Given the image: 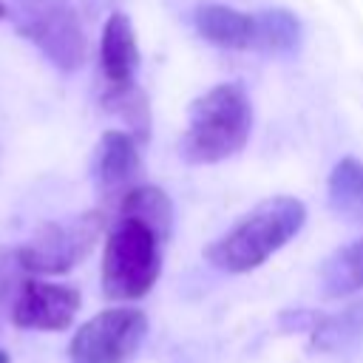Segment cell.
Returning <instances> with one entry per match:
<instances>
[{
    "mask_svg": "<svg viewBox=\"0 0 363 363\" xmlns=\"http://www.w3.org/2000/svg\"><path fill=\"white\" fill-rule=\"evenodd\" d=\"M306 221V207L295 196H272L258 201L221 238H216L204 258L224 272H250L292 241Z\"/></svg>",
    "mask_w": 363,
    "mask_h": 363,
    "instance_id": "cell-1",
    "label": "cell"
},
{
    "mask_svg": "<svg viewBox=\"0 0 363 363\" xmlns=\"http://www.w3.org/2000/svg\"><path fill=\"white\" fill-rule=\"evenodd\" d=\"M252 130V105L238 82H221L204 91L187 108V125L179 153L190 164H216L235 156Z\"/></svg>",
    "mask_w": 363,
    "mask_h": 363,
    "instance_id": "cell-2",
    "label": "cell"
},
{
    "mask_svg": "<svg viewBox=\"0 0 363 363\" xmlns=\"http://www.w3.org/2000/svg\"><path fill=\"white\" fill-rule=\"evenodd\" d=\"M162 272L159 235L133 218H116L102 250V295L108 301L145 298Z\"/></svg>",
    "mask_w": 363,
    "mask_h": 363,
    "instance_id": "cell-3",
    "label": "cell"
},
{
    "mask_svg": "<svg viewBox=\"0 0 363 363\" xmlns=\"http://www.w3.org/2000/svg\"><path fill=\"white\" fill-rule=\"evenodd\" d=\"M17 31L40 48L60 71H77L88 57V40L79 14L68 0H11Z\"/></svg>",
    "mask_w": 363,
    "mask_h": 363,
    "instance_id": "cell-4",
    "label": "cell"
},
{
    "mask_svg": "<svg viewBox=\"0 0 363 363\" xmlns=\"http://www.w3.org/2000/svg\"><path fill=\"white\" fill-rule=\"evenodd\" d=\"M105 230V216L99 210H88L62 221L40 224L26 244H20L17 264L26 275H62L74 269L96 244Z\"/></svg>",
    "mask_w": 363,
    "mask_h": 363,
    "instance_id": "cell-5",
    "label": "cell"
},
{
    "mask_svg": "<svg viewBox=\"0 0 363 363\" xmlns=\"http://www.w3.org/2000/svg\"><path fill=\"white\" fill-rule=\"evenodd\" d=\"M147 335V315L136 306H111L85 320L71 343V363H128Z\"/></svg>",
    "mask_w": 363,
    "mask_h": 363,
    "instance_id": "cell-6",
    "label": "cell"
},
{
    "mask_svg": "<svg viewBox=\"0 0 363 363\" xmlns=\"http://www.w3.org/2000/svg\"><path fill=\"white\" fill-rule=\"evenodd\" d=\"M82 306V295L77 286L51 284L43 278H26L20 292L11 303L9 320L17 329H40V332H60L68 329Z\"/></svg>",
    "mask_w": 363,
    "mask_h": 363,
    "instance_id": "cell-7",
    "label": "cell"
},
{
    "mask_svg": "<svg viewBox=\"0 0 363 363\" xmlns=\"http://www.w3.org/2000/svg\"><path fill=\"white\" fill-rule=\"evenodd\" d=\"M91 176L99 196L119 204L122 196L136 187L139 176V150L133 133L105 130L91 153Z\"/></svg>",
    "mask_w": 363,
    "mask_h": 363,
    "instance_id": "cell-8",
    "label": "cell"
},
{
    "mask_svg": "<svg viewBox=\"0 0 363 363\" xmlns=\"http://www.w3.org/2000/svg\"><path fill=\"white\" fill-rule=\"evenodd\" d=\"M139 65V48L133 26L125 14L113 11L102 28L99 40V68L105 77V88H125L133 85V74Z\"/></svg>",
    "mask_w": 363,
    "mask_h": 363,
    "instance_id": "cell-9",
    "label": "cell"
},
{
    "mask_svg": "<svg viewBox=\"0 0 363 363\" xmlns=\"http://www.w3.org/2000/svg\"><path fill=\"white\" fill-rule=\"evenodd\" d=\"M193 23L204 40L221 48H252V14L235 11L230 6L207 3L196 9Z\"/></svg>",
    "mask_w": 363,
    "mask_h": 363,
    "instance_id": "cell-10",
    "label": "cell"
},
{
    "mask_svg": "<svg viewBox=\"0 0 363 363\" xmlns=\"http://www.w3.org/2000/svg\"><path fill=\"white\" fill-rule=\"evenodd\" d=\"M116 207H119V218L142 221L145 227H150L159 235V241H164L170 235L173 204H170L164 190H159L153 184H136L130 193L122 196V201Z\"/></svg>",
    "mask_w": 363,
    "mask_h": 363,
    "instance_id": "cell-11",
    "label": "cell"
},
{
    "mask_svg": "<svg viewBox=\"0 0 363 363\" xmlns=\"http://www.w3.org/2000/svg\"><path fill=\"white\" fill-rule=\"evenodd\" d=\"M326 196H329L332 213L360 224L363 221V162L354 156H343L329 173Z\"/></svg>",
    "mask_w": 363,
    "mask_h": 363,
    "instance_id": "cell-12",
    "label": "cell"
},
{
    "mask_svg": "<svg viewBox=\"0 0 363 363\" xmlns=\"http://www.w3.org/2000/svg\"><path fill=\"white\" fill-rule=\"evenodd\" d=\"M320 286L326 298H340L363 289V238L332 252L320 267Z\"/></svg>",
    "mask_w": 363,
    "mask_h": 363,
    "instance_id": "cell-13",
    "label": "cell"
},
{
    "mask_svg": "<svg viewBox=\"0 0 363 363\" xmlns=\"http://www.w3.org/2000/svg\"><path fill=\"white\" fill-rule=\"evenodd\" d=\"M301 43V23L286 9H267L252 14V51L284 54L298 48Z\"/></svg>",
    "mask_w": 363,
    "mask_h": 363,
    "instance_id": "cell-14",
    "label": "cell"
},
{
    "mask_svg": "<svg viewBox=\"0 0 363 363\" xmlns=\"http://www.w3.org/2000/svg\"><path fill=\"white\" fill-rule=\"evenodd\" d=\"M357 337H363V303H352L343 312L320 318L312 326V346L323 352L343 349Z\"/></svg>",
    "mask_w": 363,
    "mask_h": 363,
    "instance_id": "cell-15",
    "label": "cell"
},
{
    "mask_svg": "<svg viewBox=\"0 0 363 363\" xmlns=\"http://www.w3.org/2000/svg\"><path fill=\"white\" fill-rule=\"evenodd\" d=\"M102 105L122 116L128 122V128L133 130V136L145 139L147 130H150V108H147V99L142 94V88L133 82V85H125V88H105L102 91Z\"/></svg>",
    "mask_w": 363,
    "mask_h": 363,
    "instance_id": "cell-16",
    "label": "cell"
},
{
    "mask_svg": "<svg viewBox=\"0 0 363 363\" xmlns=\"http://www.w3.org/2000/svg\"><path fill=\"white\" fill-rule=\"evenodd\" d=\"M23 281L26 278H23L20 264H17V252L0 247V315L11 312V303H14Z\"/></svg>",
    "mask_w": 363,
    "mask_h": 363,
    "instance_id": "cell-17",
    "label": "cell"
},
{
    "mask_svg": "<svg viewBox=\"0 0 363 363\" xmlns=\"http://www.w3.org/2000/svg\"><path fill=\"white\" fill-rule=\"evenodd\" d=\"M0 363H11V357H9V352H6V349H0Z\"/></svg>",
    "mask_w": 363,
    "mask_h": 363,
    "instance_id": "cell-18",
    "label": "cell"
},
{
    "mask_svg": "<svg viewBox=\"0 0 363 363\" xmlns=\"http://www.w3.org/2000/svg\"><path fill=\"white\" fill-rule=\"evenodd\" d=\"M6 14H9V9H6V3H3V0H0V20H3V17H6Z\"/></svg>",
    "mask_w": 363,
    "mask_h": 363,
    "instance_id": "cell-19",
    "label": "cell"
}]
</instances>
